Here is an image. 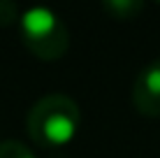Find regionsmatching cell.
Masks as SVG:
<instances>
[{"instance_id":"obj_1","label":"cell","mask_w":160,"mask_h":158,"mask_svg":"<svg viewBox=\"0 0 160 158\" xmlns=\"http://www.w3.org/2000/svg\"><path fill=\"white\" fill-rule=\"evenodd\" d=\"M81 126L79 105L70 95L49 93L30 107L26 128L35 144L42 149H60L77 137Z\"/></svg>"},{"instance_id":"obj_5","label":"cell","mask_w":160,"mask_h":158,"mask_svg":"<svg viewBox=\"0 0 160 158\" xmlns=\"http://www.w3.org/2000/svg\"><path fill=\"white\" fill-rule=\"evenodd\" d=\"M0 158H35V154L23 142L5 140V142H0Z\"/></svg>"},{"instance_id":"obj_6","label":"cell","mask_w":160,"mask_h":158,"mask_svg":"<svg viewBox=\"0 0 160 158\" xmlns=\"http://www.w3.org/2000/svg\"><path fill=\"white\" fill-rule=\"evenodd\" d=\"M19 7H16L14 3H9V0H0V26L2 28H7V26H16L19 23Z\"/></svg>"},{"instance_id":"obj_3","label":"cell","mask_w":160,"mask_h":158,"mask_svg":"<svg viewBox=\"0 0 160 158\" xmlns=\"http://www.w3.org/2000/svg\"><path fill=\"white\" fill-rule=\"evenodd\" d=\"M132 105L142 116H160V58L146 63L132 84Z\"/></svg>"},{"instance_id":"obj_4","label":"cell","mask_w":160,"mask_h":158,"mask_svg":"<svg viewBox=\"0 0 160 158\" xmlns=\"http://www.w3.org/2000/svg\"><path fill=\"white\" fill-rule=\"evenodd\" d=\"M102 9L116 21H130L144 9V3H139V0H109L102 5Z\"/></svg>"},{"instance_id":"obj_2","label":"cell","mask_w":160,"mask_h":158,"mask_svg":"<svg viewBox=\"0 0 160 158\" xmlns=\"http://www.w3.org/2000/svg\"><path fill=\"white\" fill-rule=\"evenodd\" d=\"M19 35L26 49L40 61H58L70 49V30L49 7H28L19 16Z\"/></svg>"}]
</instances>
